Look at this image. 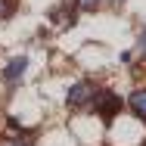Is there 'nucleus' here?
Instances as JSON below:
<instances>
[{
  "label": "nucleus",
  "instance_id": "nucleus-1",
  "mask_svg": "<svg viewBox=\"0 0 146 146\" xmlns=\"http://www.w3.org/2000/svg\"><path fill=\"white\" fill-rule=\"evenodd\" d=\"M93 106H96V115L100 118H115L121 112V96L112 93V90H96V100H93Z\"/></svg>",
  "mask_w": 146,
  "mask_h": 146
},
{
  "label": "nucleus",
  "instance_id": "nucleus-2",
  "mask_svg": "<svg viewBox=\"0 0 146 146\" xmlns=\"http://www.w3.org/2000/svg\"><path fill=\"white\" fill-rule=\"evenodd\" d=\"M93 100H96V87H93L90 81L72 84V90H68V106H72V109H84V106H90Z\"/></svg>",
  "mask_w": 146,
  "mask_h": 146
},
{
  "label": "nucleus",
  "instance_id": "nucleus-3",
  "mask_svg": "<svg viewBox=\"0 0 146 146\" xmlns=\"http://www.w3.org/2000/svg\"><path fill=\"white\" fill-rule=\"evenodd\" d=\"M25 68H28V59L25 56H16V59H9V65L3 68V81H9V84H16L22 75H25Z\"/></svg>",
  "mask_w": 146,
  "mask_h": 146
},
{
  "label": "nucleus",
  "instance_id": "nucleus-4",
  "mask_svg": "<svg viewBox=\"0 0 146 146\" xmlns=\"http://www.w3.org/2000/svg\"><path fill=\"white\" fill-rule=\"evenodd\" d=\"M131 109H134L137 118L146 121V90H134V93H131Z\"/></svg>",
  "mask_w": 146,
  "mask_h": 146
},
{
  "label": "nucleus",
  "instance_id": "nucleus-5",
  "mask_svg": "<svg viewBox=\"0 0 146 146\" xmlns=\"http://www.w3.org/2000/svg\"><path fill=\"white\" fill-rule=\"evenodd\" d=\"M75 3H78V6L84 9V13H93V9H96V6L103 3V0H75Z\"/></svg>",
  "mask_w": 146,
  "mask_h": 146
},
{
  "label": "nucleus",
  "instance_id": "nucleus-6",
  "mask_svg": "<svg viewBox=\"0 0 146 146\" xmlns=\"http://www.w3.org/2000/svg\"><path fill=\"white\" fill-rule=\"evenodd\" d=\"M9 9H13V3H9V0H0V19H6Z\"/></svg>",
  "mask_w": 146,
  "mask_h": 146
},
{
  "label": "nucleus",
  "instance_id": "nucleus-7",
  "mask_svg": "<svg viewBox=\"0 0 146 146\" xmlns=\"http://www.w3.org/2000/svg\"><path fill=\"white\" fill-rule=\"evenodd\" d=\"M140 53H143V56H146V31H143V34H140Z\"/></svg>",
  "mask_w": 146,
  "mask_h": 146
},
{
  "label": "nucleus",
  "instance_id": "nucleus-8",
  "mask_svg": "<svg viewBox=\"0 0 146 146\" xmlns=\"http://www.w3.org/2000/svg\"><path fill=\"white\" fill-rule=\"evenodd\" d=\"M9 146H22V143H9Z\"/></svg>",
  "mask_w": 146,
  "mask_h": 146
},
{
  "label": "nucleus",
  "instance_id": "nucleus-9",
  "mask_svg": "<svg viewBox=\"0 0 146 146\" xmlns=\"http://www.w3.org/2000/svg\"><path fill=\"white\" fill-rule=\"evenodd\" d=\"M143 146H146V143H143Z\"/></svg>",
  "mask_w": 146,
  "mask_h": 146
}]
</instances>
